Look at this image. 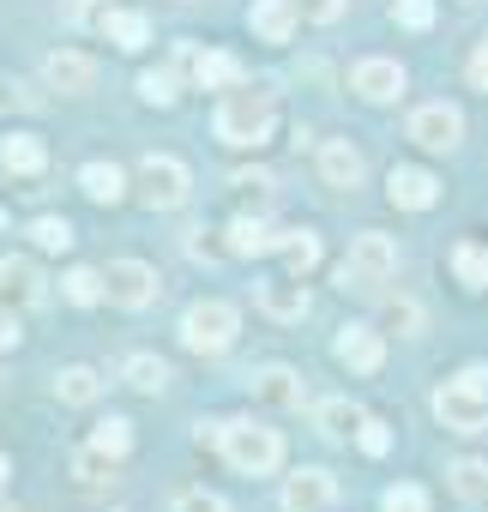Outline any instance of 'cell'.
Wrapping results in <instances>:
<instances>
[{
	"label": "cell",
	"instance_id": "cell-18",
	"mask_svg": "<svg viewBox=\"0 0 488 512\" xmlns=\"http://www.w3.org/2000/svg\"><path fill=\"white\" fill-rule=\"evenodd\" d=\"M284 235L266 223V217H235L229 223V253H235V260H254V253H272Z\"/></svg>",
	"mask_w": 488,
	"mask_h": 512
},
{
	"label": "cell",
	"instance_id": "cell-13",
	"mask_svg": "<svg viewBox=\"0 0 488 512\" xmlns=\"http://www.w3.org/2000/svg\"><path fill=\"white\" fill-rule=\"evenodd\" d=\"M350 91L368 97V103H392V97L404 91V67H398V61H356Z\"/></svg>",
	"mask_w": 488,
	"mask_h": 512
},
{
	"label": "cell",
	"instance_id": "cell-35",
	"mask_svg": "<svg viewBox=\"0 0 488 512\" xmlns=\"http://www.w3.org/2000/svg\"><path fill=\"white\" fill-rule=\"evenodd\" d=\"M139 97L157 103V109H169V103L181 97V91H175V73H145V79H139Z\"/></svg>",
	"mask_w": 488,
	"mask_h": 512
},
{
	"label": "cell",
	"instance_id": "cell-44",
	"mask_svg": "<svg viewBox=\"0 0 488 512\" xmlns=\"http://www.w3.org/2000/svg\"><path fill=\"white\" fill-rule=\"evenodd\" d=\"M7 350H19V314L0 308V356H7Z\"/></svg>",
	"mask_w": 488,
	"mask_h": 512
},
{
	"label": "cell",
	"instance_id": "cell-30",
	"mask_svg": "<svg viewBox=\"0 0 488 512\" xmlns=\"http://www.w3.org/2000/svg\"><path fill=\"white\" fill-rule=\"evenodd\" d=\"M127 386L133 392H163L169 386V362L163 356H127Z\"/></svg>",
	"mask_w": 488,
	"mask_h": 512
},
{
	"label": "cell",
	"instance_id": "cell-8",
	"mask_svg": "<svg viewBox=\"0 0 488 512\" xmlns=\"http://www.w3.org/2000/svg\"><path fill=\"white\" fill-rule=\"evenodd\" d=\"M458 133H464V115H458L452 103H422V109L410 115V139H416L422 151H452Z\"/></svg>",
	"mask_w": 488,
	"mask_h": 512
},
{
	"label": "cell",
	"instance_id": "cell-1",
	"mask_svg": "<svg viewBox=\"0 0 488 512\" xmlns=\"http://www.w3.org/2000/svg\"><path fill=\"white\" fill-rule=\"evenodd\" d=\"M217 139L223 145H266L272 139V127H278V109H272V91H254V85H235V91H223V103H217Z\"/></svg>",
	"mask_w": 488,
	"mask_h": 512
},
{
	"label": "cell",
	"instance_id": "cell-14",
	"mask_svg": "<svg viewBox=\"0 0 488 512\" xmlns=\"http://www.w3.org/2000/svg\"><path fill=\"white\" fill-rule=\"evenodd\" d=\"M386 193H392V205H404V211H428V205L440 199V181H434L428 169H392V175H386Z\"/></svg>",
	"mask_w": 488,
	"mask_h": 512
},
{
	"label": "cell",
	"instance_id": "cell-17",
	"mask_svg": "<svg viewBox=\"0 0 488 512\" xmlns=\"http://www.w3.org/2000/svg\"><path fill=\"white\" fill-rule=\"evenodd\" d=\"M320 181L326 187H356L362 181V151L350 139H326L320 145Z\"/></svg>",
	"mask_w": 488,
	"mask_h": 512
},
{
	"label": "cell",
	"instance_id": "cell-4",
	"mask_svg": "<svg viewBox=\"0 0 488 512\" xmlns=\"http://www.w3.org/2000/svg\"><path fill=\"white\" fill-rule=\"evenodd\" d=\"M235 326H241V314L211 296V302H193V308L181 314V344H187L193 356H223V350L235 344Z\"/></svg>",
	"mask_w": 488,
	"mask_h": 512
},
{
	"label": "cell",
	"instance_id": "cell-26",
	"mask_svg": "<svg viewBox=\"0 0 488 512\" xmlns=\"http://www.w3.org/2000/svg\"><path fill=\"white\" fill-rule=\"evenodd\" d=\"M452 272H458L464 290H488V247L458 241V247H452Z\"/></svg>",
	"mask_w": 488,
	"mask_h": 512
},
{
	"label": "cell",
	"instance_id": "cell-34",
	"mask_svg": "<svg viewBox=\"0 0 488 512\" xmlns=\"http://www.w3.org/2000/svg\"><path fill=\"white\" fill-rule=\"evenodd\" d=\"M380 512H428V488H416V482H392V488L380 494Z\"/></svg>",
	"mask_w": 488,
	"mask_h": 512
},
{
	"label": "cell",
	"instance_id": "cell-28",
	"mask_svg": "<svg viewBox=\"0 0 488 512\" xmlns=\"http://www.w3.org/2000/svg\"><path fill=\"white\" fill-rule=\"evenodd\" d=\"M97 392H103V380L91 368H61L55 374V398L61 404H97Z\"/></svg>",
	"mask_w": 488,
	"mask_h": 512
},
{
	"label": "cell",
	"instance_id": "cell-24",
	"mask_svg": "<svg viewBox=\"0 0 488 512\" xmlns=\"http://www.w3.org/2000/svg\"><path fill=\"white\" fill-rule=\"evenodd\" d=\"M278 253H284V266H290L296 278H308V272L320 266V235H308V229H284Z\"/></svg>",
	"mask_w": 488,
	"mask_h": 512
},
{
	"label": "cell",
	"instance_id": "cell-19",
	"mask_svg": "<svg viewBox=\"0 0 488 512\" xmlns=\"http://www.w3.org/2000/svg\"><path fill=\"white\" fill-rule=\"evenodd\" d=\"M193 85L199 91H235L241 85V61L223 55V49H205V55H193Z\"/></svg>",
	"mask_w": 488,
	"mask_h": 512
},
{
	"label": "cell",
	"instance_id": "cell-9",
	"mask_svg": "<svg viewBox=\"0 0 488 512\" xmlns=\"http://www.w3.org/2000/svg\"><path fill=\"white\" fill-rule=\"evenodd\" d=\"M254 302H260V314L278 320V326H296V320H308V308H314L302 278H272V284L254 290Z\"/></svg>",
	"mask_w": 488,
	"mask_h": 512
},
{
	"label": "cell",
	"instance_id": "cell-15",
	"mask_svg": "<svg viewBox=\"0 0 488 512\" xmlns=\"http://www.w3.org/2000/svg\"><path fill=\"white\" fill-rule=\"evenodd\" d=\"M248 386H254V398H266V404H278V410H302V398H308L302 380H296L290 368H278V362H272V368H254Z\"/></svg>",
	"mask_w": 488,
	"mask_h": 512
},
{
	"label": "cell",
	"instance_id": "cell-12",
	"mask_svg": "<svg viewBox=\"0 0 488 512\" xmlns=\"http://www.w3.org/2000/svg\"><path fill=\"white\" fill-rule=\"evenodd\" d=\"M43 79H49L61 97H79V91H91V85H97V61H91V55H79V49H55V55H49V67H43Z\"/></svg>",
	"mask_w": 488,
	"mask_h": 512
},
{
	"label": "cell",
	"instance_id": "cell-25",
	"mask_svg": "<svg viewBox=\"0 0 488 512\" xmlns=\"http://www.w3.org/2000/svg\"><path fill=\"white\" fill-rule=\"evenodd\" d=\"M79 187H85L97 205H115V199L127 193V175H121L115 163H85V169H79Z\"/></svg>",
	"mask_w": 488,
	"mask_h": 512
},
{
	"label": "cell",
	"instance_id": "cell-43",
	"mask_svg": "<svg viewBox=\"0 0 488 512\" xmlns=\"http://www.w3.org/2000/svg\"><path fill=\"white\" fill-rule=\"evenodd\" d=\"M229 187H235V193H248V199H266V193H272V175H235Z\"/></svg>",
	"mask_w": 488,
	"mask_h": 512
},
{
	"label": "cell",
	"instance_id": "cell-27",
	"mask_svg": "<svg viewBox=\"0 0 488 512\" xmlns=\"http://www.w3.org/2000/svg\"><path fill=\"white\" fill-rule=\"evenodd\" d=\"M61 290H67V302H73V308H97V302L109 296L103 272H91V266H73V272L61 278Z\"/></svg>",
	"mask_w": 488,
	"mask_h": 512
},
{
	"label": "cell",
	"instance_id": "cell-10",
	"mask_svg": "<svg viewBox=\"0 0 488 512\" xmlns=\"http://www.w3.org/2000/svg\"><path fill=\"white\" fill-rule=\"evenodd\" d=\"M338 500V476L332 470H296L284 482V512H332Z\"/></svg>",
	"mask_w": 488,
	"mask_h": 512
},
{
	"label": "cell",
	"instance_id": "cell-3",
	"mask_svg": "<svg viewBox=\"0 0 488 512\" xmlns=\"http://www.w3.org/2000/svg\"><path fill=\"white\" fill-rule=\"evenodd\" d=\"M392 272H398V241L380 235V229H368V235L350 241V260L338 266V284H344V290H374V284H386Z\"/></svg>",
	"mask_w": 488,
	"mask_h": 512
},
{
	"label": "cell",
	"instance_id": "cell-22",
	"mask_svg": "<svg viewBox=\"0 0 488 512\" xmlns=\"http://www.w3.org/2000/svg\"><path fill=\"white\" fill-rule=\"evenodd\" d=\"M103 37L115 43V49H145L151 43V25H145V13H127V7H109V19H103Z\"/></svg>",
	"mask_w": 488,
	"mask_h": 512
},
{
	"label": "cell",
	"instance_id": "cell-39",
	"mask_svg": "<svg viewBox=\"0 0 488 512\" xmlns=\"http://www.w3.org/2000/svg\"><path fill=\"white\" fill-rule=\"evenodd\" d=\"M356 446H362V452H368V458H380V452H386V446H392V434H386V422H374V416H368V422H362V428H356Z\"/></svg>",
	"mask_w": 488,
	"mask_h": 512
},
{
	"label": "cell",
	"instance_id": "cell-31",
	"mask_svg": "<svg viewBox=\"0 0 488 512\" xmlns=\"http://www.w3.org/2000/svg\"><path fill=\"white\" fill-rule=\"evenodd\" d=\"M452 494H464V500H488V464H482V458L452 464Z\"/></svg>",
	"mask_w": 488,
	"mask_h": 512
},
{
	"label": "cell",
	"instance_id": "cell-16",
	"mask_svg": "<svg viewBox=\"0 0 488 512\" xmlns=\"http://www.w3.org/2000/svg\"><path fill=\"white\" fill-rule=\"evenodd\" d=\"M296 0H254V13H248V25H254V37L260 43H290V31H296Z\"/></svg>",
	"mask_w": 488,
	"mask_h": 512
},
{
	"label": "cell",
	"instance_id": "cell-38",
	"mask_svg": "<svg viewBox=\"0 0 488 512\" xmlns=\"http://www.w3.org/2000/svg\"><path fill=\"white\" fill-rule=\"evenodd\" d=\"M386 326L392 332H422V308L416 302H386Z\"/></svg>",
	"mask_w": 488,
	"mask_h": 512
},
{
	"label": "cell",
	"instance_id": "cell-41",
	"mask_svg": "<svg viewBox=\"0 0 488 512\" xmlns=\"http://www.w3.org/2000/svg\"><path fill=\"white\" fill-rule=\"evenodd\" d=\"M464 73H470V85H476V91H488V37L476 43V55H470V67H464Z\"/></svg>",
	"mask_w": 488,
	"mask_h": 512
},
{
	"label": "cell",
	"instance_id": "cell-29",
	"mask_svg": "<svg viewBox=\"0 0 488 512\" xmlns=\"http://www.w3.org/2000/svg\"><path fill=\"white\" fill-rule=\"evenodd\" d=\"M91 446H97V452H109V458L121 464V458L133 452V422H127V416H103V422L91 428Z\"/></svg>",
	"mask_w": 488,
	"mask_h": 512
},
{
	"label": "cell",
	"instance_id": "cell-33",
	"mask_svg": "<svg viewBox=\"0 0 488 512\" xmlns=\"http://www.w3.org/2000/svg\"><path fill=\"white\" fill-rule=\"evenodd\" d=\"M109 470H115V458H109V452H97V446H79V452H73V476H79L85 488H97Z\"/></svg>",
	"mask_w": 488,
	"mask_h": 512
},
{
	"label": "cell",
	"instance_id": "cell-32",
	"mask_svg": "<svg viewBox=\"0 0 488 512\" xmlns=\"http://www.w3.org/2000/svg\"><path fill=\"white\" fill-rule=\"evenodd\" d=\"M31 241H37L43 253H67V247H73V223H67V217H37V223H31Z\"/></svg>",
	"mask_w": 488,
	"mask_h": 512
},
{
	"label": "cell",
	"instance_id": "cell-11",
	"mask_svg": "<svg viewBox=\"0 0 488 512\" xmlns=\"http://www.w3.org/2000/svg\"><path fill=\"white\" fill-rule=\"evenodd\" d=\"M332 356H338L350 374H374V368L386 362V344H380V332H374V326H344V332H338V344H332Z\"/></svg>",
	"mask_w": 488,
	"mask_h": 512
},
{
	"label": "cell",
	"instance_id": "cell-20",
	"mask_svg": "<svg viewBox=\"0 0 488 512\" xmlns=\"http://www.w3.org/2000/svg\"><path fill=\"white\" fill-rule=\"evenodd\" d=\"M43 163H49V151H43V139H31V133H7V145H0V169L7 175H43Z\"/></svg>",
	"mask_w": 488,
	"mask_h": 512
},
{
	"label": "cell",
	"instance_id": "cell-42",
	"mask_svg": "<svg viewBox=\"0 0 488 512\" xmlns=\"http://www.w3.org/2000/svg\"><path fill=\"white\" fill-rule=\"evenodd\" d=\"M73 19H79V25H97V31H103V19H109V0H79V7H73Z\"/></svg>",
	"mask_w": 488,
	"mask_h": 512
},
{
	"label": "cell",
	"instance_id": "cell-46",
	"mask_svg": "<svg viewBox=\"0 0 488 512\" xmlns=\"http://www.w3.org/2000/svg\"><path fill=\"white\" fill-rule=\"evenodd\" d=\"M0 229H7V211H0Z\"/></svg>",
	"mask_w": 488,
	"mask_h": 512
},
{
	"label": "cell",
	"instance_id": "cell-21",
	"mask_svg": "<svg viewBox=\"0 0 488 512\" xmlns=\"http://www.w3.org/2000/svg\"><path fill=\"white\" fill-rule=\"evenodd\" d=\"M0 296L19 302V308L43 302V278H37V266H31V260H0Z\"/></svg>",
	"mask_w": 488,
	"mask_h": 512
},
{
	"label": "cell",
	"instance_id": "cell-5",
	"mask_svg": "<svg viewBox=\"0 0 488 512\" xmlns=\"http://www.w3.org/2000/svg\"><path fill=\"white\" fill-rule=\"evenodd\" d=\"M434 416H440L452 434H488V392L458 374V380H446V386L434 392Z\"/></svg>",
	"mask_w": 488,
	"mask_h": 512
},
{
	"label": "cell",
	"instance_id": "cell-2",
	"mask_svg": "<svg viewBox=\"0 0 488 512\" xmlns=\"http://www.w3.org/2000/svg\"><path fill=\"white\" fill-rule=\"evenodd\" d=\"M217 452H223L229 470H241V476H272V470L284 464V440H278V428H260V422H223Z\"/></svg>",
	"mask_w": 488,
	"mask_h": 512
},
{
	"label": "cell",
	"instance_id": "cell-23",
	"mask_svg": "<svg viewBox=\"0 0 488 512\" xmlns=\"http://www.w3.org/2000/svg\"><path fill=\"white\" fill-rule=\"evenodd\" d=\"M314 422H320V434H332V440H350L368 416H362V404H350V398H326L320 410H314Z\"/></svg>",
	"mask_w": 488,
	"mask_h": 512
},
{
	"label": "cell",
	"instance_id": "cell-7",
	"mask_svg": "<svg viewBox=\"0 0 488 512\" xmlns=\"http://www.w3.org/2000/svg\"><path fill=\"white\" fill-rule=\"evenodd\" d=\"M103 284H109V302L115 308H127V314H139V308H151L157 302V272L145 266V260H115L109 272H103Z\"/></svg>",
	"mask_w": 488,
	"mask_h": 512
},
{
	"label": "cell",
	"instance_id": "cell-45",
	"mask_svg": "<svg viewBox=\"0 0 488 512\" xmlns=\"http://www.w3.org/2000/svg\"><path fill=\"white\" fill-rule=\"evenodd\" d=\"M0 488H7V458H0Z\"/></svg>",
	"mask_w": 488,
	"mask_h": 512
},
{
	"label": "cell",
	"instance_id": "cell-36",
	"mask_svg": "<svg viewBox=\"0 0 488 512\" xmlns=\"http://www.w3.org/2000/svg\"><path fill=\"white\" fill-rule=\"evenodd\" d=\"M392 19H398L404 31H428V25H434V0H398Z\"/></svg>",
	"mask_w": 488,
	"mask_h": 512
},
{
	"label": "cell",
	"instance_id": "cell-6",
	"mask_svg": "<svg viewBox=\"0 0 488 512\" xmlns=\"http://www.w3.org/2000/svg\"><path fill=\"white\" fill-rule=\"evenodd\" d=\"M139 193H145L151 211H175V205H187L193 175H187L181 157H145V163H139Z\"/></svg>",
	"mask_w": 488,
	"mask_h": 512
},
{
	"label": "cell",
	"instance_id": "cell-40",
	"mask_svg": "<svg viewBox=\"0 0 488 512\" xmlns=\"http://www.w3.org/2000/svg\"><path fill=\"white\" fill-rule=\"evenodd\" d=\"M169 512H229L217 494H205V488H187V494H175V506Z\"/></svg>",
	"mask_w": 488,
	"mask_h": 512
},
{
	"label": "cell",
	"instance_id": "cell-37",
	"mask_svg": "<svg viewBox=\"0 0 488 512\" xmlns=\"http://www.w3.org/2000/svg\"><path fill=\"white\" fill-rule=\"evenodd\" d=\"M296 13H302L308 25H338V19H344V0H296Z\"/></svg>",
	"mask_w": 488,
	"mask_h": 512
}]
</instances>
